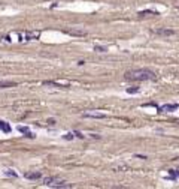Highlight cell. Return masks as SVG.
I'll list each match as a JSON object with an SVG mask.
<instances>
[{
	"label": "cell",
	"instance_id": "obj_14",
	"mask_svg": "<svg viewBox=\"0 0 179 189\" xmlns=\"http://www.w3.org/2000/svg\"><path fill=\"white\" fill-rule=\"evenodd\" d=\"M63 138H64V140H67V141H70V140H73V138H75V132H73V134H72V132H67V134L63 135Z\"/></svg>",
	"mask_w": 179,
	"mask_h": 189
},
{
	"label": "cell",
	"instance_id": "obj_19",
	"mask_svg": "<svg viewBox=\"0 0 179 189\" xmlns=\"http://www.w3.org/2000/svg\"><path fill=\"white\" fill-rule=\"evenodd\" d=\"M54 122H55L54 119H49V120H48V123H49V125H54Z\"/></svg>",
	"mask_w": 179,
	"mask_h": 189
},
{
	"label": "cell",
	"instance_id": "obj_17",
	"mask_svg": "<svg viewBox=\"0 0 179 189\" xmlns=\"http://www.w3.org/2000/svg\"><path fill=\"white\" fill-rule=\"evenodd\" d=\"M67 33L69 35H78V36H84L85 35V32H78V30H69Z\"/></svg>",
	"mask_w": 179,
	"mask_h": 189
},
{
	"label": "cell",
	"instance_id": "obj_4",
	"mask_svg": "<svg viewBox=\"0 0 179 189\" xmlns=\"http://www.w3.org/2000/svg\"><path fill=\"white\" fill-rule=\"evenodd\" d=\"M178 108H179L178 104H164V105H161V107L158 108V111H160V113H170V111H175V110H178Z\"/></svg>",
	"mask_w": 179,
	"mask_h": 189
},
{
	"label": "cell",
	"instance_id": "obj_9",
	"mask_svg": "<svg viewBox=\"0 0 179 189\" xmlns=\"http://www.w3.org/2000/svg\"><path fill=\"white\" fill-rule=\"evenodd\" d=\"M43 86H54V87H57V89H60V87H63V89H69V84H58V83H55V81H43Z\"/></svg>",
	"mask_w": 179,
	"mask_h": 189
},
{
	"label": "cell",
	"instance_id": "obj_5",
	"mask_svg": "<svg viewBox=\"0 0 179 189\" xmlns=\"http://www.w3.org/2000/svg\"><path fill=\"white\" fill-rule=\"evenodd\" d=\"M41 38V30H34V32H27L24 36L25 41H31V39H39Z\"/></svg>",
	"mask_w": 179,
	"mask_h": 189
},
{
	"label": "cell",
	"instance_id": "obj_6",
	"mask_svg": "<svg viewBox=\"0 0 179 189\" xmlns=\"http://www.w3.org/2000/svg\"><path fill=\"white\" fill-rule=\"evenodd\" d=\"M154 33L160 35V36H172V35H175V30H172V29H155Z\"/></svg>",
	"mask_w": 179,
	"mask_h": 189
},
{
	"label": "cell",
	"instance_id": "obj_7",
	"mask_svg": "<svg viewBox=\"0 0 179 189\" xmlns=\"http://www.w3.org/2000/svg\"><path fill=\"white\" fill-rule=\"evenodd\" d=\"M18 131L21 134H24V137H27V138H34V134L27 128V126H18Z\"/></svg>",
	"mask_w": 179,
	"mask_h": 189
},
{
	"label": "cell",
	"instance_id": "obj_3",
	"mask_svg": "<svg viewBox=\"0 0 179 189\" xmlns=\"http://www.w3.org/2000/svg\"><path fill=\"white\" fill-rule=\"evenodd\" d=\"M85 119H106L105 113H97V111H90V113H84L82 114Z\"/></svg>",
	"mask_w": 179,
	"mask_h": 189
},
{
	"label": "cell",
	"instance_id": "obj_2",
	"mask_svg": "<svg viewBox=\"0 0 179 189\" xmlns=\"http://www.w3.org/2000/svg\"><path fill=\"white\" fill-rule=\"evenodd\" d=\"M43 185L45 186H51V188H61V189H66V188H72L73 185H67L63 179L57 177V176H48V177L43 179Z\"/></svg>",
	"mask_w": 179,
	"mask_h": 189
},
{
	"label": "cell",
	"instance_id": "obj_1",
	"mask_svg": "<svg viewBox=\"0 0 179 189\" xmlns=\"http://www.w3.org/2000/svg\"><path fill=\"white\" fill-rule=\"evenodd\" d=\"M124 78L127 81H155L158 77L154 71L148 68H140V69H131L124 74Z\"/></svg>",
	"mask_w": 179,
	"mask_h": 189
},
{
	"label": "cell",
	"instance_id": "obj_8",
	"mask_svg": "<svg viewBox=\"0 0 179 189\" xmlns=\"http://www.w3.org/2000/svg\"><path fill=\"white\" fill-rule=\"evenodd\" d=\"M0 131L2 132H5V134H9L12 129H10V125L8 123V122H5V120H0Z\"/></svg>",
	"mask_w": 179,
	"mask_h": 189
},
{
	"label": "cell",
	"instance_id": "obj_11",
	"mask_svg": "<svg viewBox=\"0 0 179 189\" xmlns=\"http://www.w3.org/2000/svg\"><path fill=\"white\" fill-rule=\"evenodd\" d=\"M17 86L15 81H0V89H6V87H14Z\"/></svg>",
	"mask_w": 179,
	"mask_h": 189
},
{
	"label": "cell",
	"instance_id": "obj_16",
	"mask_svg": "<svg viewBox=\"0 0 179 189\" xmlns=\"http://www.w3.org/2000/svg\"><path fill=\"white\" fill-rule=\"evenodd\" d=\"M139 90H140L139 87H130V89H127V93H131L133 95V93H139Z\"/></svg>",
	"mask_w": 179,
	"mask_h": 189
},
{
	"label": "cell",
	"instance_id": "obj_12",
	"mask_svg": "<svg viewBox=\"0 0 179 189\" xmlns=\"http://www.w3.org/2000/svg\"><path fill=\"white\" fill-rule=\"evenodd\" d=\"M139 15H140V17H143V15H158V12H157V11L146 9V11H140V12H139Z\"/></svg>",
	"mask_w": 179,
	"mask_h": 189
},
{
	"label": "cell",
	"instance_id": "obj_13",
	"mask_svg": "<svg viewBox=\"0 0 179 189\" xmlns=\"http://www.w3.org/2000/svg\"><path fill=\"white\" fill-rule=\"evenodd\" d=\"M3 174L6 176V177H14V179H17V177H18V174H17L14 170H5V171H3Z\"/></svg>",
	"mask_w": 179,
	"mask_h": 189
},
{
	"label": "cell",
	"instance_id": "obj_10",
	"mask_svg": "<svg viewBox=\"0 0 179 189\" xmlns=\"http://www.w3.org/2000/svg\"><path fill=\"white\" fill-rule=\"evenodd\" d=\"M24 177L29 179V180H37V179L42 177V174H41V173H25Z\"/></svg>",
	"mask_w": 179,
	"mask_h": 189
},
{
	"label": "cell",
	"instance_id": "obj_15",
	"mask_svg": "<svg viewBox=\"0 0 179 189\" xmlns=\"http://www.w3.org/2000/svg\"><path fill=\"white\" fill-rule=\"evenodd\" d=\"M94 50H96V51H99V53H106V51H108L106 47H100V45H96Z\"/></svg>",
	"mask_w": 179,
	"mask_h": 189
},
{
	"label": "cell",
	"instance_id": "obj_18",
	"mask_svg": "<svg viewBox=\"0 0 179 189\" xmlns=\"http://www.w3.org/2000/svg\"><path fill=\"white\" fill-rule=\"evenodd\" d=\"M75 135H76V137H79V138H84V135H82L79 131H75Z\"/></svg>",
	"mask_w": 179,
	"mask_h": 189
}]
</instances>
